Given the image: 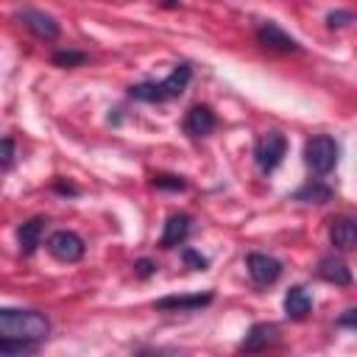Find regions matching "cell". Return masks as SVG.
I'll return each mask as SVG.
<instances>
[{"instance_id": "obj_1", "label": "cell", "mask_w": 357, "mask_h": 357, "mask_svg": "<svg viewBox=\"0 0 357 357\" xmlns=\"http://www.w3.org/2000/svg\"><path fill=\"white\" fill-rule=\"evenodd\" d=\"M50 332L47 315L36 310H17V307H0V337L22 340V343H39Z\"/></svg>"}, {"instance_id": "obj_2", "label": "cell", "mask_w": 357, "mask_h": 357, "mask_svg": "<svg viewBox=\"0 0 357 357\" xmlns=\"http://www.w3.org/2000/svg\"><path fill=\"white\" fill-rule=\"evenodd\" d=\"M190 78H192V67H190L187 61H181V64H176L173 73H170L167 78H162V81H142V84H137V86H128V98L145 100V103H165V100L178 98V95L187 89Z\"/></svg>"}, {"instance_id": "obj_3", "label": "cell", "mask_w": 357, "mask_h": 357, "mask_svg": "<svg viewBox=\"0 0 357 357\" xmlns=\"http://www.w3.org/2000/svg\"><path fill=\"white\" fill-rule=\"evenodd\" d=\"M337 156H340V148L329 134H315L304 142V162L318 176L329 173L337 165Z\"/></svg>"}, {"instance_id": "obj_4", "label": "cell", "mask_w": 357, "mask_h": 357, "mask_svg": "<svg viewBox=\"0 0 357 357\" xmlns=\"http://www.w3.org/2000/svg\"><path fill=\"white\" fill-rule=\"evenodd\" d=\"M284 153H287V139H284L282 131H268V134L257 142V148H254V159H257V165H259L262 173L276 170V167L282 165Z\"/></svg>"}, {"instance_id": "obj_5", "label": "cell", "mask_w": 357, "mask_h": 357, "mask_svg": "<svg viewBox=\"0 0 357 357\" xmlns=\"http://www.w3.org/2000/svg\"><path fill=\"white\" fill-rule=\"evenodd\" d=\"M47 251H50L59 262H78V259L84 257L86 245H84V240H81L75 231L59 229V231H53V234L47 237Z\"/></svg>"}, {"instance_id": "obj_6", "label": "cell", "mask_w": 357, "mask_h": 357, "mask_svg": "<svg viewBox=\"0 0 357 357\" xmlns=\"http://www.w3.org/2000/svg\"><path fill=\"white\" fill-rule=\"evenodd\" d=\"M257 42L265 50H273V53H298L301 50V45L287 31H282L276 22H271V20L257 25Z\"/></svg>"}, {"instance_id": "obj_7", "label": "cell", "mask_w": 357, "mask_h": 357, "mask_svg": "<svg viewBox=\"0 0 357 357\" xmlns=\"http://www.w3.org/2000/svg\"><path fill=\"white\" fill-rule=\"evenodd\" d=\"M17 20H20V25L22 28H28L36 39H45V42H50V39H56L59 36V22H56V17L53 14H45V11H39V8H20L17 11Z\"/></svg>"}, {"instance_id": "obj_8", "label": "cell", "mask_w": 357, "mask_h": 357, "mask_svg": "<svg viewBox=\"0 0 357 357\" xmlns=\"http://www.w3.org/2000/svg\"><path fill=\"white\" fill-rule=\"evenodd\" d=\"M245 268H248V276L254 279V284H259V287L273 284L282 276V262L268 254H248Z\"/></svg>"}, {"instance_id": "obj_9", "label": "cell", "mask_w": 357, "mask_h": 357, "mask_svg": "<svg viewBox=\"0 0 357 357\" xmlns=\"http://www.w3.org/2000/svg\"><path fill=\"white\" fill-rule=\"evenodd\" d=\"M212 304V293H187V296H165L156 301V310L167 312H195L201 307Z\"/></svg>"}, {"instance_id": "obj_10", "label": "cell", "mask_w": 357, "mask_h": 357, "mask_svg": "<svg viewBox=\"0 0 357 357\" xmlns=\"http://www.w3.org/2000/svg\"><path fill=\"white\" fill-rule=\"evenodd\" d=\"M215 126H218L215 112H212L209 106H204V103L192 106V109L187 112V117H184V131H187L190 137H206V134L215 131Z\"/></svg>"}, {"instance_id": "obj_11", "label": "cell", "mask_w": 357, "mask_h": 357, "mask_svg": "<svg viewBox=\"0 0 357 357\" xmlns=\"http://www.w3.org/2000/svg\"><path fill=\"white\" fill-rule=\"evenodd\" d=\"M329 240L337 251H351L354 243H357V226L349 215H340V218H332L329 223Z\"/></svg>"}, {"instance_id": "obj_12", "label": "cell", "mask_w": 357, "mask_h": 357, "mask_svg": "<svg viewBox=\"0 0 357 357\" xmlns=\"http://www.w3.org/2000/svg\"><path fill=\"white\" fill-rule=\"evenodd\" d=\"M276 340H279V329H276L273 324H254V326L245 332L240 349H243V351H262V349L273 346Z\"/></svg>"}, {"instance_id": "obj_13", "label": "cell", "mask_w": 357, "mask_h": 357, "mask_svg": "<svg viewBox=\"0 0 357 357\" xmlns=\"http://www.w3.org/2000/svg\"><path fill=\"white\" fill-rule=\"evenodd\" d=\"M310 310H312L310 293H307L301 284H293V287L287 290V296H284V312H287V318L304 321V318L310 315Z\"/></svg>"}, {"instance_id": "obj_14", "label": "cell", "mask_w": 357, "mask_h": 357, "mask_svg": "<svg viewBox=\"0 0 357 357\" xmlns=\"http://www.w3.org/2000/svg\"><path fill=\"white\" fill-rule=\"evenodd\" d=\"M190 234V215H170L167 223H165V231H162V248H176L187 240Z\"/></svg>"}, {"instance_id": "obj_15", "label": "cell", "mask_w": 357, "mask_h": 357, "mask_svg": "<svg viewBox=\"0 0 357 357\" xmlns=\"http://www.w3.org/2000/svg\"><path fill=\"white\" fill-rule=\"evenodd\" d=\"M318 276L332 282V284H343V287L351 284V271H349V265L340 257H324L318 262Z\"/></svg>"}, {"instance_id": "obj_16", "label": "cell", "mask_w": 357, "mask_h": 357, "mask_svg": "<svg viewBox=\"0 0 357 357\" xmlns=\"http://www.w3.org/2000/svg\"><path fill=\"white\" fill-rule=\"evenodd\" d=\"M42 231H45V218H31L17 229V240H20L22 254H33L36 251V245L42 240Z\"/></svg>"}, {"instance_id": "obj_17", "label": "cell", "mask_w": 357, "mask_h": 357, "mask_svg": "<svg viewBox=\"0 0 357 357\" xmlns=\"http://www.w3.org/2000/svg\"><path fill=\"white\" fill-rule=\"evenodd\" d=\"M293 198H296V201H304V204H326V201L332 198V190H329L324 181L312 178V181H307L304 187H298V190L293 192Z\"/></svg>"}, {"instance_id": "obj_18", "label": "cell", "mask_w": 357, "mask_h": 357, "mask_svg": "<svg viewBox=\"0 0 357 357\" xmlns=\"http://www.w3.org/2000/svg\"><path fill=\"white\" fill-rule=\"evenodd\" d=\"M53 61H56L59 67H78V64L86 61V53H81V50H59V53L53 56Z\"/></svg>"}, {"instance_id": "obj_19", "label": "cell", "mask_w": 357, "mask_h": 357, "mask_svg": "<svg viewBox=\"0 0 357 357\" xmlns=\"http://www.w3.org/2000/svg\"><path fill=\"white\" fill-rule=\"evenodd\" d=\"M153 187H159V190H184L187 187V181L181 178V176H153Z\"/></svg>"}, {"instance_id": "obj_20", "label": "cell", "mask_w": 357, "mask_h": 357, "mask_svg": "<svg viewBox=\"0 0 357 357\" xmlns=\"http://www.w3.org/2000/svg\"><path fill=\"white\" fill-rule=\"evenodd\" d=\"M36 343H22V340H8V337H0V354H22V351H31Z\"/></svg>"}, {"instance_id": "obj_21", "label": "cell", "mask_w": 357, "mask_h": 357, "mask_svg": "<svg viewBox=\"0 0 357 357\" xmlns=\"http://www.w3.org/2000/svg\"><path fill=\"white\" fill-rule=\"evenodd\" d=\"M349 22H354L351 11H332V14H326V25L329 28H346Z\"/></svg>"}, {"instance_id": "obj_22", "label": "cell", "mask_w": 357, "mask_h": 357, "mask_svg": "<svg viewBox=\"0 0 357 357\" xmlns=\"http://www.w3.org/2000/svg\"><path fill=\"white\" fill-rule=\"evenodd\" d=\"M181 257H184V262H187L192 271H206V257H201L198 251L184 248V251H181Z\"/></svg>"}, {"instance_id": "obj_23", "label": "cell", "mask_w": 357, "mask_h": 357, "mask_svg": "<svg viewBox=\"0 0 357 357\" xmlns=\"http://www.w3.org/2000/svg\"><path fill=\"white\" fill-rule=\"evenodd\" d=\"M11 162H14V139L3 137L0 139V167H8Z\"/></svg>"}, {"instance_id": "obj_24", "label": "cell", "mask_w": 357, "mask_h": 357, "mask_svg": "<svg viewBox=\"0 0 357 357\" xmlns=\"http://www.w3.org/2000/svg\"><path fill=\"white\" fill-rule=\"evenodd\" d=\"M134 271L145 279V276H151V273H156V262H151V259H137L134 262Z\"/></svg>"}, {"instance_id": "obj_25", "label": "cell", "mask_w": 357, "mask_h": 357, "mask_svg": "<svg viewBox=\"0 0 357 357\" xmlns=\"http://www.w3.org/2000/svg\"><path fill=\"white\" fill-rule=\"evenodd\" d=\"M354 324H357V310H346V315L337 321V326H349V329H354Z\"/></svg>"}]
</instances>
